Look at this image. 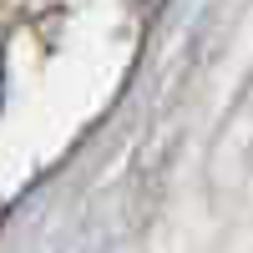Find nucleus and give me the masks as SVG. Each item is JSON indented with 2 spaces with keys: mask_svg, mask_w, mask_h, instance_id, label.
<instances>
[{
  "mask_svg": "<svg viewBox=\"0 0 253 253\" xmlns=\"http://www.w3.org/2000/svg\"><path fill=\"white\" fill-rule=\"evenodd\" d=\"M0 96H5V61H0Z\"/></svg>",
  "mask_w": 253,
  "mask_h": 253,
  "instance_id": "nucleus-1",
  "label": "nucleus"
}]
</instances>
